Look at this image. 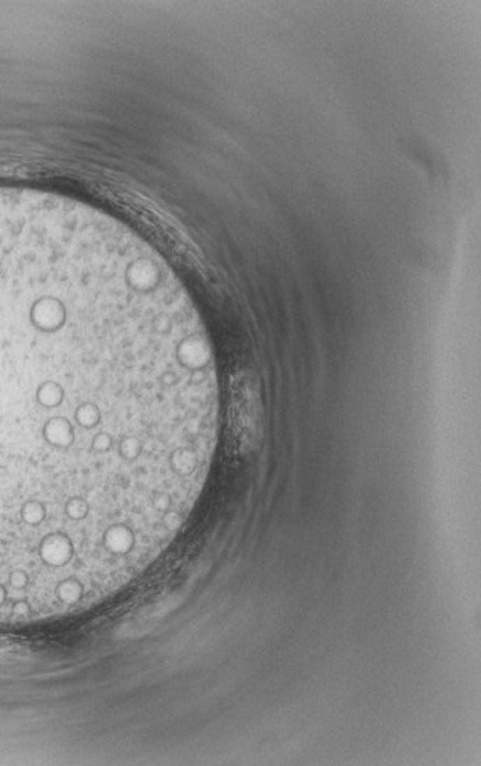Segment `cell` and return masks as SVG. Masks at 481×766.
Listing matches in <instances>:
<instances>
[{
    "mask_svg": "<svg viewBox=\"0 0 481 766\" xmlns=\"http://www.w3.org/2000/svg\"><path fill=\"white\" fill-rule=\"evenodd\" d=\"M71 418L125 438L216 448L220 381L185 286L127 225L55 193L0 187V506L32 496L57 534L74 504L109 535L150 534L45 429ZM50 527V526H49Z\"/></svg>",
    "mask_w": 481,
    "mask_h": 766,
    "instance_id": "6da1fadb",
    "label": "cell"
},
{
    "mask_svg": "<svg viewBox=\"0 0 481 766\" xmlns=\"http://www.w3.org/2000/svg\"><path fill=\"white\" fill-rule=\"evenodd\" d=\"M39 558L49 567H66L76 561L75 546L63 534H50L39 544Z\"/></svg>",
    "mask_w": 481,
    "mask_h": 766,
    "instance_id": "7a4b0ae2",
    "label": "cell"
},
{
    "mask_svg": "<svg viewBox=\"0 0 481 766\" xmlns=\"http://www.w3.org/2000/svg\"><path fill=\"white\" fill-rule=\"evenodd\" d=\"M55 596L60 602L75 605L84 600V587L78 579L66 578L55 586Z\"/></svg>",
    "mask_w": 481,
    "mask_h": 766,
    "instance_id": "3957f363",
    "label": "cell"
},
{
    "mask_svg": "<svg viewBox=\"0 0 481 766\" xmlns=\"http://www.w3.org/2000/svg\"><path fill=\"white\" fill-rule=\"evenodd\" d=\"M8 581H10V586L15 590H25L26 587L29 586V575L28 572L23 570V569H14L11 570L10 576H8Z\"/></svg>",
    "mask_w": 481,
    "mask_h": 766,
    "instance_id": "277c9868",
    "label": "cell"
},
{
    "mask_svg": "<svg viewBox=\"0 0 481 766\" xmlns=\"http://www.w3.org/2000/svg\"><path fill=\"white\" fill-rule=\"evenodd\" d=\"M11 611H13L14 616H29L31 611H32V607H31L29 601L19 600V601L14 602Z\"/></svg>",
    "mask_w": 481,
    "mask_h": 766,
    "instance_id": "5b68a950",
    "label": "cell"
},
{
    "mask_svg": "<svg viewBox=\"0 0 481 766\" xmlns=\"http://www.w3.org/2000/svg\"><path fill=\"white\" fill-rule=\"evenodd\" d=\"M6 597H8L6 588H5L2 584H0V605H2V604L6 601Z\"/></svg>",
    "mask_w": 481,
    "mask_h": 766,
    "instance_id": "8992f818",
    "label": "cell"
}]
</instances>
